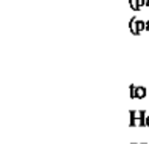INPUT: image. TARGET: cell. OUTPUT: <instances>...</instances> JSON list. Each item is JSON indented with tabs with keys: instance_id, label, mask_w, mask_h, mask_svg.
I'll return each mask as SVG.
<instances>
[{
	"instance_id": "1",
	"label": "cell",
	"mask_w": 149,
	"mask_h": 144,
	"mask_svg": "<svg viewBox=\"0 0 149 144\" xmlns=\"http://www.w3.org/2000/svg\"><path fill=\"white\" fill-rule=\"evenodd\" d=\"M137 20H138V17H137V16H134V17H130V20L127 22V26H129L130 33H132V34H135V36H138V34H140L138 30H137Z\"/></svg>"
},
{
	"instance_id": "2",
	"label": "cell",
	"mask_w": 149,
	"mask_h": 144,
	"mask_svg": "<svg viewBox=\"0 0 149 144\" xmlns=\"http://www.w3.org/2000/svg\"><path fill=\"white\" fill-rule=\"evenodd\" d=\"M146 95H148L146 87L137 85V88H135V98H137V99H143V98H146Z\"/></svg>"
},
{
	"instance_id": "3",
	"label": "cell",
	"mask_w": 149,
	"mask_h": 144,
	"mask_svg": "<svg viewBox=\"0 0 149 144\" xmlns=\"http://www.w3.org/2000/svg\"><path fill=\"white\" fill-rule=\"evenodd\" d=\"M135 88H137V85H129V95H130V98H132V99H137V98H135Z\"/></svg>"
},
{
	"instance_id": "4",
	"label": "cell",
	"mask_w": 149,
	"mask_h": 144,
	"mask_svg": "<svg viewBox=\"0 0 149 144\" xmlns=\"http://www.w3.org/2000/svg\"><path fill=\"white\" fill-rule=\"evenodd\" d=\"M129 5L134 11H138V6H137V0H129Z\"/></svg>"
},
{
	"instance_id": "5",
	"label": "cell",
	"mask_w": 149,
	"mask_h": 144,
	"mask_svg": "<svg viewBox=\"0 0 149 144\" xmlns=\"http://www.w3.org/2000/svg\"><path fill=\"white\" fill-rule=\"evenodd\" d=\"M146 31H149V19H146Z\"/></svg>"
},
{
	"instance_id": "6",
	"label": "cell",
	"mask_w": 149,
	"mask_h": 144,
	"mask_svg": "<svg viewBox=\"0 0 149 144\" xmlns=\"http://www.w3.org/2000/svg\"><path fill=\"white\" fill-rule=\"evenodd\" d=\"M146 6H149V0H146Z\"/></svg>"
},
{
	"instance_id": "7",
	"label": "cell",
	"mask_w": 149,
	"mask_h": 144,
	"mask_svg": "<svg viewBox=\"0 0 149 144\" xmlns=\"http://www.w3.org/2000/svg\"><path fill=\"white\" fill-rule=\"evenodd\" d=\"M140 144H146V143H140Z\"/></svg>"
},
{
	"instance_id": "8",
	"label": "cell",
	"mask_w": 149,
	"mask_h": 144,
	"mask_svg": "<svg viewBox=\"0 0 149 144\" xmlns=\"http://www.w3.org/2000/svg\"><path fill=\"white\" fill-rule=\"evenodd\" d=\"M132 144H137V143H132Z\"/></svg>"
}]
</instances>
